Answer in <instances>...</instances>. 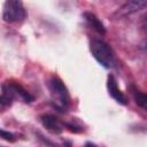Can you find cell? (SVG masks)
<instances>
[{
  "label": "cell",
  "mask_w": 147,
  "mask_h": 147,
  "mask_svg": "<svg viewBox=\"0 0 147 147\" xmlns=\"http://www.w3.org/2000/svg\"><path fill=\"white\" fill-rule=\"evenodd\" d=\"M90 49L94 59L105 68H113L115 65V56L110 46L103 40L94 39L90 44Z\"/></svg>",
  "instance_id": "6da1fadb"
},
{
  "label": "cell",
  "mask_w": 147,
  "mask_h": 147,
  "mask_svg": "<svg viewBox=\"0 0 147 147\" xmlns=\"http://www.w3.org/2000/svg\"><path fill=\"white\" fill-rule=\"evenodd\" d=\"M26 16L24 6L21 1L17 0H8L3 5L2 18L8 23L22 22Z\"/></svg>",
  "instance_id": "7a4b0ae2"
},
{
  "label": "cell",
  "mask_w": 147,
  "mask_h": 147,
  "mask_svg": "<svg viewBox=\"0 0 147 147\" xmlns=\"http://www.w3.org/2000/svg\"><path fill=\"white\" fill-rule=\"evenodd\" d=\"M49 88L56 100L55 107L60 108V109H64L69 101V93H68V90L64 86V84L59 78L53 77L49 82Z\"/></svg>",
  "instance_id": "3957f363"
},
{
  "label": "cell",
  "mask_w": 147,
  "mask_h": 147,
  "mask_svg": "<svg viewBox=\"0 0 147 147\" xmlns=\"http://www.w3.org/2000/svg\"><path fill=\"white\" fill-rule=\"evenodd\" d=\"M107 87H108V92H109L110 96L114 98L118 103H121V105H126V103H127L126 96H125V95L123 94V92L118 88L117 82H116L115 77L111 76V75L108 76V79H107Z\"/></svg>",
  "instance_id": "277c9868"
},
{
  "label": "cell",
  "mask_w": 147,
  "mask_h": 147,
  "mask_svg": "<svg viewBox=\"0 0 147 147\" xmlns=\"http://www.w3.org/2000/svg\"><path fill=\"white\" fill-rule=\"evenodd\" d=\"M42 125L53 133H61L62 132V125L59 122V119L53 115H42L40 117Z\"/></svg>",
  "instance_id": "5b68a950"
},
{
  "label": "cell",
  "mask_w": 147,
  "mask_h": 147,
  "mask_svg": "<svg viewBox=\"0 0 147 147\" xmlns=\"http://www.w3.org/2000/svg\"><path fill=\"white\" fill-rule=\"evenodd\" d=\"M147 5V2L145 0H138V1H129L126 2L125 5H123L119 10L117 11V14H121V15H127V14H131V13H134L141 8H144L145 6Z\"/></svg>",
  "instance_id": "8992f818"
},
{
  "label": "cell",
  "mask_w": 147,
  "mask_h": 147,
  "mask_svg": "<svg viewBox=\"0 0 147 147\" xmlns=\"http://www.w3.org/2000/svg\"><path fill=\"white\" fill-rule=\"evenodd\" d=\"M84 18L86 20V22L90 24V26L93 29V30H95L98 33H100V34H105V32H106V29H105V25L102 24V22L94 15V14H92V13H90V11H86V13H84Z\"/></svg>",
  "instance_id": "52a82bcc"
},
{
  "label": "cell",
  "mask_w": 147,
  "mask_h": 147,
  "mask_svg": "<svg viewBox=\"0 0 147 147\" xmlns=\"http://www.w3.org/2000/svg\"><path fill=\"white\" fill-rule=\"evenodd\" d=\"M131 91H132V94H133V98H134V101L137 102V105L142 108H146V105H147L146 94L142 93L141 91H139L138 88H136L133 85H131Z\"/></svg>",
  "instance_id": "ba28073f"
},
{
  "label": "cell",
  "mask_w": 147,
  "mask_h": 147,
  "mask_svg": "<svg viewBox=\"0 0 147 147\" xmlns=\"http://www.w3.org/2000/svg\"><path fill=\"white\" fill-rule=\"evenodd\" d=\"M0 138H2L6 141H10V142L15 141V136L11 132L6 131V130H1V129H0Z\"/></svg>",
  "instance_id": "9c48e42d"
},
{
  "label": "cell",
  "mask_w": 147,
  "mask_h": 147,
  "mask_svg": "<svg viewBox=\"0 0 147 147\" xmlns=\"http://www.w3.org/2000/svg\"><path fill=\"white\" fill-rule=\"evenodd\" d=\"M84 147H96V146L94 144H92V142H87V144H85Z\"/></svg>",
  "instance_id": "30bf717a"
},
{
  "label": "cell",
  "mask_w": 147,
  "mask_h": 147,
  "mask_svg": "<svg viewBox=\"0 0 147 147\" xmlns=\"http://www.w3.org/2000/svg\"><path fill=\"white\" fill-rule=\"evenodd\" d=\"M64 147H71L70 142H65V144H64Z\"/></svg>",
  "instance_id": "8fae6325"
}]
</instances>
